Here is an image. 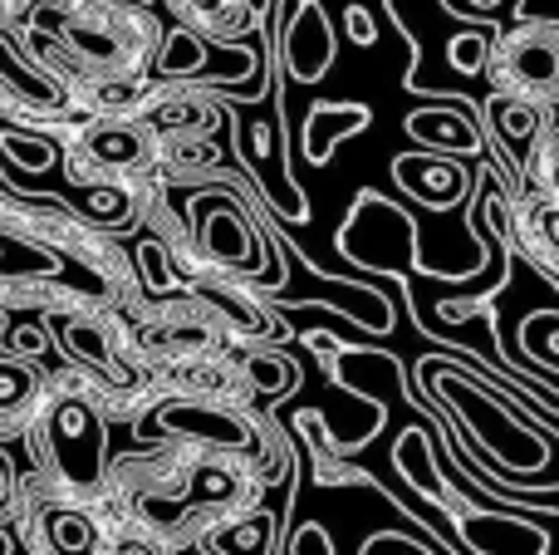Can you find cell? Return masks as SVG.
Masks as SVG:
<instances>
[{"label": "cell", "instance_id": "obj_20", "mask_svg": "<svg viewBox=\"0 0 559 555\" xmlns=\"http://www.w3.org/2000/svg\"><path fill=\"white\" fill-rule=\"evenodd\" d=\"M368 128V108L364 104H329V108H314L305 123V153L309 163H329V153H334L338 138L348 133H364Z\"/></svg>", "mask_w": 559, "mask_h": 555}, {"label": "cell", "instance_id": "obj_10", "mask_svg": "<svg viewBox=\"0 0 559 555\" xmlns=\"http://www.w3.org/2000/svg\"><path fill=\"white\" fill-rule=\"evenodd\" d=\"M491 84L496 94L555 114L559 108V20H521L491 45Z\"/></svg>", "mask_w": 559, "mask_h": 555}, {"label": "cell", "instance_id": "obj_23", "mask_svg": "<svg viewBox=\"0 0 559 555\" xmlns=\"http://www.w3.org/2000/svg\"><path fill=\"white\" fill-rule=\"evenodd\" d=\"M104 555H182L177 546H167L163 536H153L147 527H138V521L118 517L114 511V531H108V551Z\"/></svg>", "mask_w": 559, "mask_h": 555}, {"label": "cell", "instance_id": "obj_9", "mask_svg": "<svg viewBox=\"0 0 559 555\" xmlns=\"http://www.w3.org/2000/svg\"><path fill=\"white\" fill-rule=\"evenodd\" d=\"M177 265H182V285H187V300L202 305L206 315L216 320V330L236 344V350H265L285 334L280 324V310L261 295V285L241 281L231 271H212L192 256V246L182 241L177 232Z\"/></svg>", "mask_w": 559, "mask_h": 555}, {"label": "cell", "instance_id": "obj_1", "mask_svg": "<svg viewBox=\"0 0 559 555\" xmlns=\"http://www.w3.org/2000/svg\"><path fill=\"white\" fill-rule=\"evenodd\" d=\"M265 482L241 462L212 458L197 448H153L114 462L104 501L118 517L147 527L167 546H206L231 521L261 511Z\"/></svg>", "mask_w": 559, "mask_h": 555}, {"label": "cell", "instance_id": "obj_27", "mask_svg": "<svg viewBox=\"0 0 559 555\" xmlns=\"http://www.w3.org/2000/svg\"><path fill=\"white\" fill-rule=\"evenodd\" d=\"M15 497H20V472H15V462L0 452V517L15 511Z\"/></svg>", "mask_w": 559, "mask_h": 555}, {"label": "cell", "instance_id": "obj_11", "mask_svg": "<svg viewBox=\"0 0 559 555\" xmlns=\"http://www.w3.org/2000/svg\"><path fill=\"white\" fill-rule=\"evenodd\" d=\"M157 399L173 393V399H216V403H255L251 379L241 369V350L226 344V350H206V354H182V359H167L153 369Z\"/></svg>", "mask_w": 559, "mask_h": 555}, {"label": "cell", "instance_id": "obj_15", "mask_svg": "<svg viewBox=\"0 0 559 555\" xmlns=\"http://www.w3.org/2000/svg\"><path fill=\"white\" fill-rule=\"evenodd\" d=\"M329 64H334V29L314 0H299L295 20L285 25V69L299 84H314Z\"/></svg>", "mask_w": 559, "mask_h": 555}, {"label": "cell", "instance_id": "obj_24", "mask_svg": "<svg viewBox=\"0 0 559 555\" xmlns=\"http://www.w3.org/2000/svg\"><path fill=\"white\" fill-rule=\"evenodd\" d=\"M491 45H496L491 29H462V35L452 39V69L456 74H476V69H486L491 64Z\"/></svg>", "mask_w": 559, "mask_h": 555}, {"label": "cell", "instance_id": "obj_31", "mask_svg": "<svg viewBox=\"0 0 559 555\" xmlns=\"http://www.w3.org/2000/svg\"><path fill=\"white\" fill-rule=\"evenodd\" d=\"M182 555H226V551H216V546H192V551H182Z\"/></svg>", "mask_w": 559, "mask_h": 555}, {"label": "cell", "instance_id": "obj_21", "mask_svg": "<svg viewBox=\"0 0 559 555\" xmlns=\"http://www.w3.org/2000/svg\"><path fill=\"white\" fill-rule=\"evenodd\" d=\"M241 369H246V379H251L255 399H285L299 383L289 354H280L275 344H265V350H241Z\"/></svg>", "mask_w": 559, "mask_h": 555}, {"label": "cell", "instance_id": "obj_12", "mask_svg": "<svg viewBox=\"0 0 559 555\" xmlns=\"http://www.w3.org/2000/svg\"><path fill=\"white\" fill-rule=\"evenodd\" d=\"M138 118L163 143H187V138H212L222 128V104L212 94H202L197 84H157Z\"/></svg>", "mask_w": 559, "mask_h": 555}, {"label": "cell", "instance_id": "obj_3", "mask_svg": "<svg viewBox=\"0 0 559 555\" xmlns=\"http://www.w3.org/2000/svg\"><path fill=\"white\" fill-rule=\"evenodd\" d=\"M133 433L153 448H197L212 458L241 462L271 487L285 477L289 452L271 418L255 413V403H216V399H153L133 418Z\"/></svg>", "mask_w": 559, "mask_h": 555}, {"label": "cell", "instance_id": "obj_30", "mask_svg": "<svg viewBox=\"0 0 559 555\" xmlns=\"http://www.w3.org/2000/svg\"><path fill=\"white\" fill-rule=\"evenodd\" d=\"M550 324H555V320H550ZM525 350H531V354H540V359H550V364H559V324H555L550 344H540V340H525Z\"/></svg>", "mask_w": 559, "mask_h": 555}, {"label": "cell", "instance_id": "obj_16", "mask_svg": "<svg viewBox=\"0 0 559 555\" xmlns=\"http://www.w3.org/2000/svg\"><path fill=\"white\" fill-rule=\"evenodd\" d=\"M397 182L427 206H452L456 197L466 192V167L447 163V157H432V153H407L393 163Z\"/></svg>", "mask_w": 559, "mask_h": 555}, {"label": "cell", "instance_id": "obj_7", "mask_svg": "<svg viewBox=\"0 0 559 555\" xmlns=\"http://www.w3.org/2000/svg\"><path fill=\"white\" fill-rule=\"evenodd\" d=\"M182 241L212 271H231L251 285H285V261L265 246V232L255 226V216L246 212V202L231 187H197L192 222H187Z\"/></svg>", "mask_w": 559, "mask_h": 555}, {"label": "cell", "instance_id": "obj_26", "mask_svg": "<svg viewBox=\"0 0 559 555\" xmlns=\"http://www.w3.org/2000/svg\"><path fill=\"white\" fill-rule=\"evenodd\" d=\"M289 551L295 555H334V541H329V531H319V527H299V536L289 541Z\"/></svg>", "mask_w": 559, "mask_h": 555}, {"label": "cell", "instance_id": "obj_22", "mask_svg": "<svg viewBox=\"0 0 559 555\" xmlns=\"http://www.w3.org/2000/svg\"><path fill=\"white\" fill-rule=\"evenodd\" d=\"M525 197L540 206H559V128H550L540 143V153H535V163L525 167Z\"/></svg>", "mask_w": 559, "mask_h": 555}, {"label": "cell", "instance_id": "obj_14", "mask_svg": "<svg viewBox=\"0 0 559 555\" xmlns=\"http://www.w3.org/2000/svg\"><path fill=\"white\" fill-rule=\"evenodd\" d=\"M486 123H491V133H496V143H501V153L515 163V173L525 177V167L535 163V153H540L545 133L555 128V118L545 114V108L525 104V98L491 94V98H486Z\"/></svg>", "mask_w": 559, "mask_h": 555}, {"label": "cell", "instance_id": "obj_19", "mask_svg": "<svg viewBox=\"0 0 559 555\" xmlns=\"http://www.w3.org/2000/svg\"><path fill=\"white\" fill-rule=\"evenodd\" d=\"M397 472H403L413 487H423V497L442 501L452 517H466V501L456 497V492L447 487L442 477H432V442H427L423 428H407L403 433V442H397Z\"/></svg>", "mask_w": 559, "mask_h": 555}, {"label": "cell", "instance_id": "obj_8", "mask_svg": "<svg viewBox=\"0 0 559 555\" xmlns=\"http://www.w3.org/2000/svg\"><path fill=\"white\" fill-rule=\"evenodd\" d=\"M167 143L143 118H88L64 133V163L79 187H153Z\"/></svg>", "mask_w": 559, "mask_h": 555}, {"label": "cell", "instance_id": "obj_5", "mask_svg": "<svg viewBox=\"0 0 559 555\" xmlns=\"http://www.w3.org/2000/svg\"><path fill=\"white\" fill-rule=\"evenodd\" d=\"M39 320H45L49 340L59 344V354L69 359V369L94 383L108 418L133 423L157 399L153 369L138 359L133 340H128V315L94 310V305H55Z\"/></svg>", "mask_w": 559, "mask_h": 555}, {"label": "cell", "instance_id": "obj_17", "mask_svg": "<svg viewBox=\"0 0 559 555\" xmlns=\"http://www.w3.org/2000/svg\"><path fill=\"white\" fill-rule=\"evenodd\" d=\"M462 536L481 555H545V531L521 517H462Z\"/></svg>", "mask_w": 559, "mask_h": 555}, {"label": "cell", "instance_id": "obj_4", "mask_svg": "<svg viewBox=\"0 0 559 555\" xmlns=\"http://www.w3.org/2000/svg\"><path fill=\"white\" fill-rule=\"evenodd\" d=\"M108 409L94 393V383L84 374L64 369L49 374L45 403H39L35 428L25 433L35 442V472L64 482V487L84 492V497H104L108 492Z\"/></svg>", "mask_w": 559, "mask_h": 555}, {"label": "cell", "instance_id": "obj_2", "mask_svg": "<svg viewBox=\"0 0 559 555\" xmlns=\"http://www.w3.org/2000/svg\"><path fill=\"white\" fill-rule=\"evenodd\" d=\"M10 25L69 84L84 79H147L163 49V25L123 0H20Z\"/></svg>", "mask_w": 559, "mask_h": 555}, {"label": "cell", "instance_id": "obj_6", "mask_svg": "<svg viewBox=\"0 0 559 555\" xmlns=\"http://www.w3.org/2000/svg\"><path fill=\"white\" fill-rule=\"evenodd\" d=\"M15 527L29 555H104L114 507L104 497L64 487L45 472H25L15 497Z\"/></svg>", "mask_w": 559, "mask_h": 555}, {"label": "cell", "instance_id": "obj_29", "mask_svg": "<svg viewBox=\"0 0 559 555\" xmlns=\"http://www.w3.org/2000/svg\"><path fill=\"white\" fill-rule=\"evenodd\" d=\"M348 29H354V39H358V45H373V20H368L358 5L348 10Z\"/></svg>", "mask_w": 559, "mask_h": 555}, {"label": "cell", "instance_id": "obj_28", "mask_svg": "<svg viewBox=\"0 0 559 555\" xmlns=\"http://www.w3.org/2000/svg\"><path fill=\"white\" fill-rule=\"evenodd\" d=\"M0 555H29L25 536H20V527H15V511H10V517H0Z\"/></svg>", "mask_w": 559, "mask_h": 555}, {"label": "cell", "instance_id": "obj_25", "mask_svg": "<svg viewBox=\"0 0 559 555\" xmlns=\"http://www.w3.org/2000/svg\"><path fill=\"white\" fill-rule=\"evenodd\" d=\"M358 555H427L417 541H407V536H393V531H383V536H373Z\"/></svg>", "mask_w": 559, "mask_h": 555}, {"label": "cell", "instance_id": "obj_13", "mask_svg": "<svg viewBox=\"0 0 559 555\" xmlns=\"http://www.w3.org/2000/svg\"><path fill=\"white\" fill-rule=\"evenodd\" d=\"M49 374L25 350L5 344V310H0V438H25L39 418Z\"/></svg>", "mask_w": 559, "mask_h": 555}, {"label": "cell", "instance_id": "obj_18", "mask_svg": "<svg viewBox=\"0 0 559 555\" xmlns=\"http://www.w3.org/2000/svg\"><path fill=\"white\" fill-rule=\"evenodd\" d=\"M407 138L437 147V153H476L481 157V147H486L476 118H466L462 108H417V114H407Z\"/></svg>", "mask_w": 559, "mask_h": 555}]
</instances>
